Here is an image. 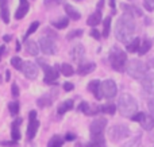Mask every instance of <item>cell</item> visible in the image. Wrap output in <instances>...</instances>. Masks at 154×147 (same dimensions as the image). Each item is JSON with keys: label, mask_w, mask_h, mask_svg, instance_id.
Wrapping results in <instances>:
<instances>
[{"label": "cell", "mask_w": 154, "mask_h": 147, "mask_svg": "<svg viewBox=\"0 0 154 147\" xmlns=\"http://www.w3.org/2000/svg\"><path fill=\"white\" fill-rule=\"evenodd\" d=\"M134 31H135V22L131 15L123 14L119 19L118 23L115 26V37L118 40H120L122 43H130L131 37H133Z\"/></svg>", "instance_id": "cell-1"}, {"label": "cell", "mask_w": 154, "mask_h": 147, "mask_svg": "<svg viewBox=\"0 0 154 147\" xmlns=\"http://www.w3.org/2000/svg\"><path fill=\"white\" fill-rule=\"evenodd\" d=\"M118 108H119V112L122 116H125V118H133L137 113L138 105H137L135 99H134L131 94L123 93V94H120V97H119Z\"/></svg>", "instance_id": "cell-2"}, {"label": "cell", "mask_w": 154, "mask_h": 147, "mask_svg": "<svg viewBox=\"0 0 154 147\" xmlns=\"http://www.w3.org/2000/svg\"><path fill=\"white\" fill-rule=\"evenodd\" d=\"M126 61H127V56H126L125 51H122L119 47L114 46L109 51V62H111V66L114 68V70L116 72H123L126 70Z\"/></svg>", "instance_id": "cell-3"}, {"label": "cell", "mask_w": 154, "mask_h": 147, "mask_svg": "<svg viewBox=\"0 0 154 147\" xmlns=\"http://www.w3.org/2000/svg\"><path fill=\"white\" fill-rule=\"evenodd\" d=\"M107 127V119L106 118H99L91 123V138H92V143H97L101 145L103 143V131Z\"/></svg>", "instance_id": "cell-4"}, {"label": "cell", "mask_w": 154, "mask_h": 147, "mask_svg": "<svg viewBox=\"0 0 154 147\" xmlns=\"http://www.w3.org/2000/svg\"><path fill=\"white\" fill-rule=\"evenodd\" d=\"M146 70H147L146 65L142 61H139V59H131L127 64V66H126L127 74L131 78H135V80H142L145 77V74H146Z\"/></svg>", "instance_id": "cell-5"}, {"label": "cell", "mask_w": 154, "mask_h": 147, "mask_svg": "<svg viewBox=\"0 0 154 147\" xmlns=\"http://www.w3.org/2000/svg\"><path fill=\"white\" fill-rule=\"evenodd\" d=\"M128 135H130V130H128V127L125 126V124L112 126L108 131V136L112 142H120V140L126 139Z\"/></svg>", "instance_id": "cell-6"}, {"label": "cell", "mask_w": 154, "mask_h": 147, "mask_svg": "<svg viewBox=\"0 0 154 147\" xmlns=\"http://www.w3.org/2000/svg\"><path fill=\"white\" fill-rule=\"evenodd\" d=\"M101 92H103V97L106 99H112V97L116 96V84L114 80H106L101 82Z\"/></svg>", "instance_id": "cell-7"}, {"label": "cell", "mask_w": 154, "mask_h": 147, "mask_svg": "<svg viewBox=\"0 0 154 147\" xmlns=\"http://www.w3.org/2000/svg\"><path fill=\"white\" fill-rule=\"evenodd\" d=\"M39 49L43 51V54H48V56L56 54V50H57L54 40L49 37H42L39 39Z\"/></svg>", "instance_id": "cell-8"}, {"label": "cell", "mask_w": 154, "mask_h": 147, "mask_svg": "<svg viewBox=\"0 0 154 147\" xmlns=\"http://www.w3.org/2000/svg\"><path fill=\"white\" fill-rule=\"evenodd\" d=\"M58 69H60L58 66H48L45 69V77H43V81H45L46 84H56L57 78H58V76H60Z\"/></svg>", "instance_id": "cell-9"}, {"label": "cell", "mask_w": 154, "mask_h": 147, "mask_svg": "<svg viewBox=\"0 0 154 147\" xmlns=\"http://www.w3.org/2000/svg\"><path fill=\"white\" fill-rule=\"evenodd\" d=\"M22 70H23L24 76H26L27 78H30V80H34V78L38 76V66L34 64V62H30V61L23 62Z\"/></svg>", "instance_id": "cell-10"}, {"label": "cell", "mask_w": 154, "mask_h": 147, "mask_svg": "<svg viewBox=\"0 0 154 147\" xmlns=\"http://www.w3.org/2000/svg\"><path fill=\"white\" fill-rule=\"evenodd\" d=\"M142 86L146 93H154V72H149L142 78Z\"/></svg>", "instance_id": "cell-11"}, {"label": "cell", "mask_w": 154, "mask_h": 147, "mask_svg": "<svg viewBox=\"0 0 154 147\" xmlns=\"http://www.w3.org/2000/svg\"><path fill=\"white\" fill-rule=\"evenodd\" d=\"M88 91L91 92V93L95 94L96 100H101L103 99V92H101V82L99 80H93L91 81L89 84H88Z\"/></svg>", "instance_id": "cell-12"}, {"label": "cell", "mask_w": 154, "mask_h": 147, "mask_svg": "<svg viewBox=\"0 0 154 147\" xmlns=\"http://www.w3.org/2000/svg\"><path fill=\"white\" fill-rule=\"evenodd\" d=\"M29 8H30V4L27 0H19V7L15 12V19L20 20L22 18H24L26 14L29 12Z\"/></svg>", "instance_id": "cell-13"}, {"label": "cell", "mask_w": 154, "mask_h": 147, "mask_svg": "<svg viewBox=\"0 0 154 147\" xmlns=\"http://www.w3.org/2000/svg\"><path fill=\"white\" fill-rule=\"evenodd\" d=\"M96 65L93 64V62H87V64H81L79 65V68H77V73H79L80 76H87L89 74V73H92L93 70H95Z\"/></svg>", "instance_id": "cell-14"}, {"label": "cell", "mask_w": 154, "mask_h": 147, "mask_svg": "<svg viewBox=\"0 0 154 147\" xmlns=\"http://www.w3.org/2000/svg\"><path fill=\"white\" fill-rule=\"evenodd\" d=\"M84 56H85L84 45H81V43L76 45L75 47H73V50H72V57H73V59H75L76 62H80L82 58H84Z\"/></svg>", "instance_id": "cell-15"}, {"label": "cell", "mask_w": 154, "mask_h": 147, "mask_svg": "<svg viewBox=\"0 0 154 147\" xmlns=\"http://www.w3.org/2000/svg\"><path fill=\"white\" fill-rule=\"evenodd\" d=\"M24 49H26V51L30 56H34V57H37L38 53H39V46L34 40H26L24 42Z\"/></svg>", "instance_id": "cell-16"}, {"label": "cell", "mask_w": 154, "mask_h": 147, "mask_svg": "<svg viewBox=\"0 0 154 147\" xmlns=\"http://www.w3.org/2000/svg\"><path fill=\"white\" fill-rule=\"evenodd\" d=\"M64 8H65V12H66V15H68V18H70L72 20H79L80 18H81V14H80V11H77L73 5H70V4H65L64 5Z\"/></svg>", "instance_id": "cell-17"}, {"label": "cell", "mask_w": 154, "mask_h": 147, "mask_svg": "<svg viewBox=\"0 0 154 147\" xmlns=\"http://www.w3.org/2000/svg\"><path fill=\"white\" fill-rule=\"evenodd\" d=\"M38 127H39V122L35 119V120H30L29 123V127H27V138L30 140L37 135V131H38Z\"/></svg>", "instance_id": "cell-18"}, {"label": "cell", "mask_w": 154, "mask_h": 147, "mask_svg": "<svg viewBox=\"0 0 154 147\" xmlns=\"http://www.w3.org/2000/svg\"><path fill=\"white\" fill-rule=\"evenodd\" d=\"M20 123H22L20 118L15 119V122L12 123V127H11V136H12L14 140L20 139V131H19V126H20Z\"/></svg>", "instance_id": "cell-19"}, {"label": "cell", "mask_w": 154, "mask_h": 147, "mask_svg": "<svg viewBox=\"0 0 154 147\" xmlns=\"http://www.w3.org/2000/svg\"><path fill=\"white\" fill-rule=\"evenodd\" d=\"M141 126H142V128L147 130V131L153 130V127H154V119H153V116L152 115H145L143 119L141 120Z\"/></svg>", "instance_id": "cell-20"}, {"label": "cell", "mask_w": 154, "mask_h": 147, "mask_svg": "<svg viewBox=\"0 0 154 147\" xmlns=\"http://www.w3.org/2000/svg\"><path fill=\"white\" fill-rule=\"evenodd\" d=\"M100 22H101V12L100 11H97V12L89 15L88 16V19H87V24H89V26H92V27L97 26Z\"/></svg>", "instance_id": "cell-21"}, {"label": "cell", "mask_w": 154, "mask_h": 147, "mask_svg": "<svg viewBox=\"0 0 154 147\" xmlns=\"http://www.w3.org/2000/svg\"><path fill=\"white\" fill-rule=\"evenodd\" d=\"M122 7V10L125 11V14H127V15H137V16H141L142 15V12H141V10H138L137 7H133V5H128V4H122L120 5Z\"/></svg>", "instance_id": "cell-22"}, {"label": "cell", "mask_w": 154, "mask_h": 147, "mask_svg": "<svg viewBox=\"0 0 154 147\" xmlns=\"http://www.w3.org/2000/svg\"><path fill=\"white\" fill-rule=\"evenodd\" d=\"M51 24H53L56 28H58V30L66 28L68 24H69V18H68V16H64V18L58 19V20H53L51 22Z\"/></svg>", "instance_id": "cell-23"}, {"label": "cell", "mask_w": 154, "mask_h": 147, "mask_svg": "<svg viewBox=\"0 0 154 147\" xmlns=\"http://www.w3.org/2000/svg\"><path fill=\"white\" fill-rule=\"evenodd\" d=\"M60 72H61L65 77H70V76L75 74V69H73V66L69 64H62L61 66H60Z\"/></svg>", "instance_id": "cell-24"}, {"label": "cell", "mask_w": 154, "mask_h": 147, "mask_svg": "<svg viewBox=\"0 0 154 147\" xmlns=\"http://www.w3.org/2000/svg\"><path fill=\"white\" fill-rule=\"evenodd\" d=\"M139 46H141V39H139V38H135L133 42L128 43L126 49H127L128 53H135L137 50H139Z\"/></svg>", "instance_id": "cell-25"}, {"label": "cell", "mask_w": 154, "mask_h": 147, "mask_svg": "<svg viewBox=\"0 0 154 147\" xmlns=\"http://www.w3.org/2000/svg\"><path fill=\"white\" fill-rule=\"evenodd\" d=\"M72 108H73V100H66V101L62 103V104L58 107V113L62 115V113H65L66 111L72 110Z\"/></svg>", "instance_id": "cell-26"}, {"label": "cell", "mask_w": 154, "mask_h": 147, "mask_svg": "<svg viewBox=\"0 0 154 147\" xmlns=\"http://www.w3.org/2000/svg\"><path fill=\"white\" fill-rule=\"evenodd\" d=\"M38 27H39V22H32L31 24H30V27H29V30L26 31V35H23V40L26 42L27 40V38L30 37L31 34H34L35 31L38 30Z\"/></svg>", "instance_id": "cell-27"}, {"label": "cell", "mask_w": 154, "mask_h": 147, "mask_svg": "<svg viewBox=\"0 0 154 147\" xmlns=\"http://www.w3.org/2000/svg\"><path fill=\"white\" fill-rule=\"evenodd\" d=\"M62 145H64L62 138L58 136V135H56V136H53L50 140H49L48 147H62Z\"/></svg>", "instance_id": "cell-28"}, {"label": "cell", "mask_w": 154, "mask_h": 147, "mask_svg": "<svg viewBox=\"0 0 154 147\" xmlns=\"http://www.w3.org/2000/svg\"><path fill=\"white\" fill-rule=\"evenodd\" d=\"M53 103V100H51V97L49 96V94H46V96H42V97H39L38 99V101H37V104L39 105V107H49V105Z\"/></svg>", "instance_id": "cell-29"}, {"label": "cell", "mask_w": 154, "mask_h": 147, "mask_svg": "<svg viewBox=\"0 0 154 147\" xmlns=\"http://www.w3.org/2000/svg\"><path fill=\"white\" fill-rule=\"evenodd\" d=\"M150 49H152V40L146 39L141 46H139V50L138 51H139V54H141V56H145V54H146Z\"/></svg>", "instance_id": "cell-30"}, {"label": "cell", "mask_w": 154, "mask_h": 147, "mask_svg": "<svg viewBox=\"0 0 154 147\" xmlns=\"http://www.w3.org/2000/svg\"><path fill=\"white\" fill-rule=\"evenodd\" d=\"M103 26H104V28H103V37L107 38L109 35V27H111V18H109V16H107V18L104 19Z\"/></svg>", "instance_id": "cell-31"}, {"label": "cell", "mask_w": 154, "mask_h": 147, "mask_svg": "<svg viewBox=\"0 0 154 147\" xmlns=\"http://www.w3.org/2000/svg\"><path fill=\"white\" fill-rule=\"evenodd\" d=\"M115 111H116V107H115L112 103H109V104H106L101 107V112L104 113H108V115H114Z\"/></svg>", "instance_id": "cell-32"}, {"label": "cell", "mask_w": 154, "mask_h": 147, "mask_svg": "<svg viewBox=\"0 0 154 147\" xmlns=\"http://www.w3.org/2000/svg\"><path fill=\"white\" fill-rule=\"evenodd\" d=\"M11 65H12V68H15L16 70H22L23 61H22L20 57H12V58H11Z\"/></svg>", "instance_id": "cell-33"}, {"label": "cell", "mask_w": 154, "mask_h": 147, "mask_svg": "<svg viewBox=\"0 0 154 147\" xmlns=\"http://www.w3.org/2000/svg\"><path fill=\"white\" fill-rule=\"evenodd\" d=\"M0 16H2V19H3L4 23H10V10H8V7L2 8V11H0Z\"/></svg>", "instance_id": "cell-34"}, {"label": "cell", "mask_w": 154, "mask_h": 147, "mask_svg": "<svg viewBox=\"0 0 154 147\" xmlns=\"http://www.w3.org/2000/svg\"><path fill=\"white\" fill-rule=\"evenodd\" d=\"M8 110H10L11 115H18L19 112V103L18 101H12L8 104Z\"/></svg>", "instance_id": "cell-35"}, {"label": "cell", "mask_w": 154, "mask_h": 147, "mask_svg": "<svg viewBox=\"0 0 154 147\" xmlns=\"http://www.w3.org/2000/svg\"><path fill=\"white\" fill-rule=\"evenodd\" d=\"M79 111H81V112H84L85 115H89V110H91V105L88 104L87 101H82L81 104L79 105V108H77Z\"/></svg>", "instance_id": "cell-36"}, {"label": "cell", "mask_w": 154, "mask_h": 147, "mask_svg": "<svg viewBox=\"0 0 154 147\" xmlns=\"http://www.w3.org/2000/svg\"><path fill=\"white\" fill-rule=\"evenodd\" d=\"M82 32H84V31H82V30L81 28H79V30H73V31H70L69 32V34H68V39H73V38H76V37H81V35H82Z\"/></svg>", "instance_id": "cell-37"}, {"label": "cell", "mask_w": 154, "mask_h": 147, "mask_svg": "<svg viewBox=\"0 0 154 147\" xmlns=\"http://www.w3.org/2000/svg\"><path fill=\"white\" fill-rule=\"evenodd\" d=\"M61 2H62V0H45L43 3H45V5L48 8H51V7H56V5H58Z\"/></svg>", "instance_id": "cell-38"}, {"label": "cell", "mask_w": 154, "mask_h": 147, "mask_svg": "<svg viewBox=\"0 0 154 147\" xmlns=\"http://www.w3.org/2000/svg\"><path fill=\"white\" fill-rule=\"evenodd\" d=\"M139 140H141V138L139 136H137V138H134L131 142H128V143H126L123 147H138L139 146Z\"/></svg>", "instance_id": "cell-39"}, {"label": "cell", "mask_w": 154, "mask_h": 147, "mask_svg": "<svg viewBox=\"0 0 154 147\" xmlns=\"http://www.w3.org/2000/svg\"><path fill=\"white\" fill-rule=\"evenodd\" d=\"M143 5L147 11L154 10V0H143Z\"/></svg>", "instance_id": "cell-40"}, {"label": "cell", "mask_w": 154, "mask_h": 147, "mask_svg": "<svg viewBox=\"0 0 154 147\" xmlns=\"http://www.w3.org/2000/svg\"><path fill=\"white\" fill-rule=\"evenodd\" d=\"M11 93H12L14 97H18L19 96V86L16 82H12V86H11Z\"/></svg>", "instance_id": "cell-41"}, {"label": "cell", "mask_w": 154, "mask_h": 147, "mask_svg": "<svg viewBox=\"0 0 154 147\" xmlns=\"http://www.w3.org/2000/svg\"><path fill=\"white\" fill-rule=\"evenodd\" d=\"M143 116H145V113H142V112H137L135 115L131 118V120H134V122H139L141 123V120L143 119Z\"/></svg>", "instance_id": "cell-42"}, {"label": "cell", "mask_w": 154, "mask_h": 147, "mask_svg": "<svg viewBox=\"0 0 154 147\" xmlns=\"http://www.w3.org/2000/svg\"><path fill=\"white\" fill-rule=\"evenodd\" d=\"M62 86H64V89L66 92H70V91H73V89H75V85H73L72 82H68V81H66V82H64V85H62Z\"/></svg>", "instance_id": "cell-43"}, {"label": "cell", "mask_w": 154, "mask_h": 147, "mask_svg": "<svg viewBox=\"0 0 154 147\" xmlns=\"http://www.w3.org/2000/svg\"><path fill=\"white\" fill-rule=\"evenodd\" d=\"M147 107H149V111H150V113H152V116H154V97H152V99L149 100Z\"/></svg>", "instance_id": "cell-44"}, {"label": "cell", "mask_w": 154, "mask_h": 147, "mask_svg": "<svg viewBox=\"0 0 154 147\" xmlns=\"http://www.w3.org/2000/svg\"><path fill=\"white\" fill-rule=\"evenodd\" d=\"M91 35H92V37L95 38V39H100V32H99L96 28H93L92 31H91Z\"/></svg>", "instance_id": "cell-45"}, {"label": "cell", "mask_w": 154, "mask_h": 147, "mask_svg": "<svg viewBox=\"0 0 154 147\" xmlns=\"http://www.w3.org/2000/svg\"><path fill=\"white\" fill-rule=\"evenodd\" d=\"M3 146H8V147H16L18 145H16L15 142H2Z\"/></svg>", "instance_id": "cell-46"}, {"label": "cell", "mask_w": 154, "mask_h": 147, "mask_svg": "<svg viewBox=\"0 0 154 147\" xmlns=\"http://www.w3.org/2000/svg\"><path fill=\"white\" fill-rule=\"evenodd\" d=\"M76 139V135L73 134H66L65 135V140H75Z\"/></svg>", "instance_id": "cell-47"}, {"label": "cell", "mask_w": 154, "mask_h": 147, "mask_svg": "<svg viewBox=\"0 0 154 147\" xmlns=\"http://www.w3.org/2000/svg\"><path fill=\"white\" fill-rule=\"evenodd\" d=\"M29 118H30V120H35V119H37V112H35V111H31Z\"/></svg>", "instance_id": "cell-48"}, {"label": "cell", "mask_w": 154, "mask_h": 147, "mask_svg": "<svg viewBox=\"0 0 154 147\" xmlns=\"http://www.w3.org/2000/svg\"><path fill=\"white\" fill-rule=\"evenodd\" d=\"M0 5L3 7H8V0H0Z\"/></svg>", "instance_id": "cell-49"}, {"label": "cell", "mask_w": 154, "mask_h": 147, "mask_svg": "<svg viewBox=\"0 0 154 147\" xmlns=\"http://www.w3.org/2000/svg\"><path fill=\"white\" fill-rule=\"evenodd\" d=\"M103 5H104V0H100V2H99V4H97V11H100L101 8H103Z\"/></svg>", "instance_id": "cell-50"}, {"label": "cell", "mask_w": 154, "mask_h": 147, "mask_svg": "<svg viewBox=\"0 0 154 147\" xmlns=\"http://www.w3.org/2000/svg\"><path fill=\"white\" fill-rule=\"evenodd\" d=\"M109 5L112 8V12H115V0H109Z\"/></svg>", "instance_id": "cell-51"}, {"label": "cell", "mask_w": 154, "mask_h": 147, "mask_svg": "<svg viewBox=\"0 0 154 147\" xmlns=\"http://www.w3.org/2000/svg\"><path fill=\"white\" fill-rule=\"evenodd\" d=\"M4 51H5V46H0V61H2V56Z\"/></svg>", "instance_id": "cell-52"}, {"label": "cell", "mask_w": 154, "mask_h": 147, "mask_svg": "<svg viewBox=\"0 0 154 147\" xmlns=\"http://www.w3.org/2000/svg\"><path fill=\"white\" fill-rule=\"evenodd\" d=\"M88 147H103L101 145H97V143H89L88 145Z\"/></svg>", "instance_id": "cell-53"}, {"label": "cell", "mask_w": 154, "mask_h": 147, "mask_svg": "<svg viewBox=\"0 0 154 147\" xmlns=\"http://www.w3.org/2000/svg\"><path fill=\"white\" fill-rule=\"evenodd\" d=\"M22 49V46H20V42L19 40H16V51H19Z\"/></svg>", "instance_id": "cell-54"}, {"label": "cell", "mask_w": 154, "mask_h": 147, "mask_svg": "<svg viewBox=\"0 0 154 147\" xmlns=\"http://www.w3.org/2000/svg\"><path fill=\"white\" fill-rule=\"evenodd\" d=\"M3 39H4L5 42H10V40H11V37H10V35H4V38H3Z\"/></svg>", "instance_id": "cell-55"}, {"label": "cell", "mask_w": 154, "mask_h": 147, "mask_svg": "<svg viewBox=\"0 0 154 147\" xmlns=\"http://www.w3.org/2000/svg\"><path fill=\"white\" fill-rule=\"evenodd\" d=\"M10 78H11V74H10V72H8V70H7V72H5V80H10Z\"/></svg>", "instance_id": "cell-56"}, {"label": "cell", "mask_w": 154, "mask_h": 147, "mask_svg": "<svg viewBox=\"0 0 154 147\" xmlns=\"http://www.w3.org/2000/svg\"><path fill=\"white\" fill-rule=\"evenodd\" d=\"M76 2H81V0H76Z\"/></svg>", "instance_id": "cell-57"}]
</instances>
